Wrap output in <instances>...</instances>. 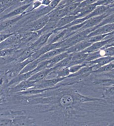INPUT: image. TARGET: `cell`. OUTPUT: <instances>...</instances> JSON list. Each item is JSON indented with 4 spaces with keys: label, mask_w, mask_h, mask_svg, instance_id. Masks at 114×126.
<instances>
[{
    "label": "cell",
    "mask_w": 114,
    "mask_h": 126,
    "mask_svg": "<svg viewBox=\"0 0 114 126\" xmlns=\"http://www.w3.org/2000/svg\"><path fill=\"white\" fill-rule=\"evenodd\" d=\"M114 61V56H103V57L98 58L94 60L90 61V62H85L84 63L85 64V66H90L93 64H96L99 67L107 65L110 63Z\"/></svg>",
    "instance_id": "8"
},
{
    "label": "cell",
    "mask_w": 114,
    "mask_h": 126,
    "mask_svg": "<svg viewBox=\"0 0 114 126\" xmlns=\"http://www.w3.org/2000/svg\"><path fill=\"white\" fill-rule=\"evenodd\" d=\"M28 11H27V12L25 13V14L20 15L19 16H17V17H13V18L2 20L1 21V33L6 32L10 29H11L12 28L14 27L19 22L21 19L25 16V14Z\"/></svg>",
    "instance_id": "4"
},
{
    "label": "cell",
    "mask_w": 114,
    "mask_h": 126,
    "mask_svg": "<svg viewBox=\"0 0 114 126\" xmlns=\"http://www.w3.org/2000/svg\"><path fill=\"white\" fill-rule=\"evenodd\" d=\"M114 107L101 97L61 83L37 94L1 96V108L23 110L37 126H114Z\"/></svg>",
    "instance_id": "1"
},
{
    "label": "cell",
    "mask_w": 114,
    "mask_h": 126,
    "mask_svg": "<svg viewBox=\"0 0 114 126\" xmlns=\"http://www.w3.org/2000/svg\"><path fill=\"white\" fill-rule=\"evenodd\" d=\"M53 34V32H51L46 33L44 34H42L41 36L38 37V38L35 41L34 43L31 45V47L34 49L35 50H38L41 47H43L44 45H45L48 42L49 40L50 37L51 36V35Z\"/></svg>",
    "instance_id": "6"
},
{
    "label": "cell",
    "mask_w": 114,
    "mask_h": 126,
    "mask_svg": "<svg viewBox=\"0 0 114 126\" xmlns=\"http://www.w3.org/2000/svg\"><path fill=\"white\" fill-rule=\"evenodd\" d=\"M114 31V23H112V24H107L103 26L99 27L95 29L94 31L91 32L90 34L88 35V38H90V37L95 36H97V35H101V34H110V33Z\"/></svg>",
    "instance_id": "7"
},
{
    "label": "cell",
    "mask_w": 114,
    "mask_h": 126,
    "mask_svg": "<svg viewBox=\"0 0 114 126\" xmlns=\"http://www.w3.org/2000/svg\"><path fill=\"white\" fill-rule=\"evenodd\" d=\"M108 15L101 21L100 24L97 25V27L103 26V25H105L107 24L114 23V12H110V13L108 12Z\"/></svg>",
    "instance_id": "17"
},
{
    "label": "cell",
    "mask_w": 114,
    "mask_h": 126,
    "mask_svg": "<svg viewBox=\"0 0 114 126\" xmlns=\"http://www.w3.org/2000/svg\"><path fill=\"white\" fill-rule=\"evenodd\" d=\"M77 18L78 16H75V15H68V16H66L62 17L59 20L58 23H57V29H60L64 27L67 25H69V23H71L73 21H74L75 19H77Z\"/></svg>",
    "instance_id": "13"
},
{
    "label": "cell",
    "mask_w": 114,
    "mask_h": 126,
    "mask_svg": "<svg viewBox=\"0 0 114 126\" xmlns=\"http://www.w3.org/2000/svg\"><path fill=\"white\" fill-rule=\"evenodd\" d=\"M114 71V61L110 63L100 67L96 71H93L94 73H108V72H113Z\"/></svg>",
    "instance_id": "15"
},
{
    "label": "cell",
    "mask_w": 114,
    "mask_h": 126,
    "mask_svg": "<svg viewBox=\"0 0 114 126\" xmlns=\"http://www.w3.org/2000/svg\"><path fill=\"white\" fill-rule=\"evenodd\" d=\"M14 0H1V14L10 9L14 4Z\"/></svg>",
    "instance_id": "16"
},
{
    "label": "cell",
    "mask_w": 114,
    "mask_h": 126,
    "mask_svg": "<svg viewBox=\"0 0 114 126\" xmlns=\"http://www.w3.org/2000/svg\"><path fill=\"white\" fill-rule=\"evenodd\" d=\"M85 64H76V65H73L70 67H69V71L71 74H73V73H77L78 71H79L83 67H84Z\"/></svg>",
    "instance_id": "19"
},
{
    "label": "cell",
    "mask_w": 114,
    "mask_h": 126,
    "mask_svg": "<svg viewBox=\"0 0 114 126\" xmlns=\"http://www.w3.org/2000/svg\"><path fill=\"white\" fill-rule=\"evenodd\" d=\"M40 62H41V61H40L38 58L36 59L35 60L31 61V62H30L23 68V69L21 71L20 73H28V72H29V71L35 70V69L38 67V64L40 63ZM20 73H19V74H20Z\"/></svg>",
    "instance_id": "14"
},
{
    "label": "cell",
    "mask_w": 114,
    "mask_h": 126,
    "mask_svg": "<svg viewBox=\"0 0 114 126\" xmlns=\"http://www.w3.org/2000/svg\"><path fill=\"white\" fill-rule=\"evenodd\" d=\"M53 0H41L43 7H49L50 5Z\"/></svg>",
    "instance_id": "21"
},
{
    "label": "cell",
    "mask_w": 114,
    "mask_h": 126,
    "mask_svg": "<svg viewBox=\"0 0 114 126\" xmlns=\"http://www.w3.org/2000/svg\"><path fill=\"white\" fill-rule=\"evenodd\" d=\"M110 34H101V35H97V36H95L90 37V38H88L86 39V40H88V42H91V43H93L95 42H100V41H102V40H105L106 38Z\"/></svg>",
    "instance_id": "18"
},
{
    "label": "cell",
    "mask_w": 114,
    "mask_h": 126,
    "mask_svg": "<svg viewBox=\"0 0 114 126\" xmlns=\"http://www.w3.org/2000/svg\"><path fill=\"white\" fill-rule=\"evenodd\" d=\"M113 112H114V109H113Z\"/></svg>",
    "instance_id": "24"
},
{
    "label": "cell",
    "mask_w": 114,
    "mask_h": 126,
    "mask_svg": "<svg viewBox=\"0 0 114 126\" xmlns=\"http://www.w3.org/2000/svg\"><path fill=\"white\" fill-rule=\"evenodd\" d=\"M67 49L64 48H58L51 50L49 52H47L43 55H41L40 58H38V59L40 60L41 62L42 61H45L47 60H49V59L55 57L56 56L62 53V52H66Z\"/></svg>",
    "instance_id": "11"
},
{
    "label": "cell",
    "mask_w": 114,
    "mask_h": 126,
    "mask_svg": "<svg viewBox=\"0 0 114 126\" xmlns=\"http://www.w3.org/2000/svg\"><path fill=\"white\" fill-rule=\"evenodd\" d=\"M78 0H74V2H77Z\"/></svg>",
    "instance_id": "23"
},
{
    "label": "cell",
    "mask_w": 114,
    "mask_h": 126,
    "mask_svg": "<svg viewBox=\"0 0 114 126\" xmlns=\"http://www.w3.org/2000/svg\"><path fill=\"white\" fill-rule=\"evenodd\" d=\"M110 9V7L107 5H98L97 6L95 9L94 11L90 13L88 16H86V19H88L91 18V17H95V16H100V15H102V14H105L108 12V11Z\"/></svg>",
    "instance_id": "12"
},
{
    "label": "cell",
    "mask_w": 114,
    "mask_h": 126,
    "mask_svg": "<svg viewBox=\"0 0 114 126\" xmlns=\"http://www.w3.org/2000/svg\"><path fill=\"white\" fill-rule=\"evenodd\" d=\"M86 1V0H78L77 2L78 3H82V2H83V1Z\"/></svg>",
    "instance_id": "22"
},
{
    "label": "cell",
    "mask_w": 114,
    "mask_h": 126,
    "mask_svg": "<svg viewBox=\"0 0 114 126\" xmlns=\"http://www.w3.org/2000/svg\"><path fill=\"white\" fill-rule=\"evenodd\" d=\"M32 8H31V10H27L29 12H32V11H34L36 9H40V7H42V3H41V0H35L33 1V3H32Z\"/></svg>",
    "instance_id": "20"
},
{
    "label": "cell",
    "mask_w": 114,
    "mask_h": 126,
    "mask_svg": "<svg viewBox=\"0 0 114 126\" xmlns=\"http://www.w3.org/2000/svg\"><path fill=\"white\" fill-rule=\"evenodd\" d=\"M92 44V43L88 42V40H83L82 42H78V43L75 44V45H73L72 47L67 48L66 52L69 54L82 52L83 50H84L86 48H88V47H90Z\"/></svg>",
    "instance_id": "9"
},
{
    "label": "cell",
    "mask_w": 114,
    "mask_h": 126,
    "mask_svg": "<svg viewBox=\"0 0 114 126\" xmlns=\"http://www.w3.org/2000/svg\"><path fill=\"white\" fill-rule=\"evenodd\" d=\"M54 67L49 68V69H45L44 70H42V71H40L38 73H35L31 76V78H29V80L31 81H40V80H42L43 79H45V78H47V76L52 71H53Z\"/></svg>",
    "instance_id": "10"
},
{
    "label": "cell",
    "mask_w": 114,
    "mask_h": 126,
    "mask_svg": "<svg viewBox=\"0 0 114 126\" xmlns=\"http://www.w3.org/2000/svg\"><path fill=\"white\" fill-rule=\"evenodd\" d=\"M108 12H106V13L102 14V15L91 17L90 19L86 20V21L82 23L83 26L81 28V29H80V31H83V30L87 29H90V28L95 27L101 23V21L108 15Z\"/></svg>",
    "instance_id": "5"
},
{
    "label": "cell",
    "mask_w": 114,
    "mask_h": 126,
    "mask_svg": "<svg viewBox=\"0 0 114 126\" xmlns=\"http://www.w3.org/2000/svg\"><path fill=\"white\" fill-rule=\"evenodd\" d=\"M66 77H57L53 78H45L40 81H36V89H46L55 87L60 82L63 81Z\"/></svg>",
    "instance_id": "2"
},
{
    "label": "cell",
    "mask_w": 114,
    "mask_h": 126,
    "mask_svg": "<svg viewBox=\"0 0 114 126\" xmlns=\"http://www.w3.org/2000/svg\"><path fill=\"white\" fill-rule=\"evenodd\" d=\"M32 3L22 5L19 6V7L14 9L13 11L9 12L8 14L3 15V16H1V21L5 20V19H10V18H13V17H17V16H19L20 15H22V14H25V13L27 12L28 9H29L30 7L32 6Z\"/></svg>",
    "instance_id": "3"
}]
</instances>
